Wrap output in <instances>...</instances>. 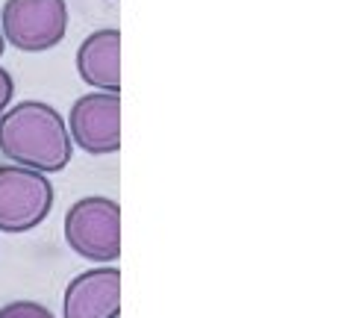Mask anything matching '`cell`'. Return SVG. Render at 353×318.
Returning a JSON list of instances; mask_svg holds the SVG:
<instances>
[{
  "mask_svg": "<svg viewBox=\"0 0 353 318\" xmlns=\"http://www.w3.org/2000/svg\"><path fill=\"white\" fill-rule=\"evenodd\" d=\"M3 50H6V39H3V32H0V57H3Z\"/></svg>",
  "mask_w": 353,
  "mask_h": 318,
  "instance_id": "10",
  "label": "cell"
},
{
  "mask_svg": "<svg viewBox=\"0 0 353 318\" xmlns=\"http://www.w3.org/2000/svg\"><path fill=\"white\" fill-rule=\"evenodd\" d=\"M0 318H53V312L39 301H12L0 306Z\"/></svg>",
  "mask_w": 353,
  "mask_h": 318,
  "instance_id": "8",
  "label": "cell"
},
{
  "mask_svg": "<svg viewBox=\"0 0 353 318\" xmlns=\"http://www.w3.org/2000/svg\"><path fill=\"white\" fill-rule=\"evenodd\" d=\"M0 32L18 50L44 53L68 32V6L65 0H6L0 9Z\"/></svg>",
  "mask_w": 353,
  "mask_h": 318,
  "instance_id": "4",
  "label": "cell"
},
{
  "mask_svg": "<svg viewBox=\"0 0 353 318\" xmlns=\"http://www.w3.org/2000/svg\"><path fill=\"white\" fill-rule=\"evenodd\" d=\"M68 136L80 150L92 157L118 153L121 148V97L118 92H88L71 106Z\"/></svg>",
  "mask_w": 353,
  "mask_h": 318,
  "instance_id": "5",
  "label": "cell"
},
{
  "mask_svg": "<svg viewBox=\"0 0 353 318\" xmlns=\"http://www.w3.org/2000/svg\"><path fill=\"white\" fill-rule=\"evenodd\" d=\"M62 318H121V271L112 262L88 268L68 283Z\"/></svg>",
  "mask_w": 353,
  "mask_h": 318,
  "instance_id": "6",
  "label": "cell"
},
{
  "mask_svg": "<svg viewBox=\"0 0 353 318\" xmlns=\"http://www.w3.org/2000/svg\"><path fill=\"white\" fill-rule=\"evenodd\" d=\"M57 192L48 174L24 166H0V233L36 230L50 215Z\"/></svg>",
  "mask_w": 353,
  "mask_h": 318,
  "instance_id": "3",
  "label": "cell"
},
{
  "mask_svg": "<svg viewBox=\"0 0 353 318\" xmlns=\"http://www.w3.org/2000/svg\"><path fill=\"white\" fill-rule=\"evenodd\" d=\"M65 242L77 257L109 266L121 257V206L112 197L85 195L65 212Z\"/></svg>",
  "mask_w": 353,
  "mask_h": 318,
  "instance_id": "2",
  "label": "cell"
},
{
  "mask_svg": "<svg viewBox=\"0 0 353 318\" xmlns=\"http://www.w3.org/2000/svg\"><path fill=\"white\" fill-rule=\"evenodd\" d=\"M12 95H15L12 74H9L6 68H0V115L6 112V106H9V101H12Z\"/></svg>",
  "mask_w": 353,
  "mask_h": 318,
  "instance_id": "9",
  "label": "cell"
},
{
  "mask_svg": "<svg viewBox=\"0 0 353 318\" xmlns=\"http://www.w3.org/2000/svg\"><path fill=\"white\" fill-rule=\"evenodd\" d=\"M77 74L94 92H121V30L103 27L77 48Z\"/></svg>",
  "mask_w": 353,
  "mask_h": 318,
  "instance_id": "7",
  "label": "cell"
},
{
  "mask_svg": "<svg viewBox=\"0 0 353 318\" xmlns=\"http://www.w3.org/2000/svg\"><path fill=\"white\" fill-rule=\"evenodd\" d=\"M0 153L41 174L65 171L74 141L59 109L44 101H21L0 115Z\"/></svg>",
  "mask_w": 353,
  "mask_h": 318,
  "instance_id": "1",
  "label": "cell"
}]
</instances>
